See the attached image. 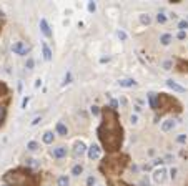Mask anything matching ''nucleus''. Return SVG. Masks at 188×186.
<instances>
[{
    "label": "nucleus",
    "instance_id": "f257e3e1",
    "mask_svg": "<svg viewBox=\"0 0 188 186\" xmlns=\"http://www.w3.org/2000/svg\"><path fill=\"white\" fill-rule=\"evenodd\" d=\"M102 121L98 128H97V136L100 140L103 150L107 155H113V153H120L121 146H123V140H125V131L120 123V115L117 110L112 106H105L102 108Z\"/></svg>",
    "mask_w": 188,
    "mask_h": 186
},
{
    "label": "nucleus",
    "instance_id": "f03ea898",
    "mask_svg": "<svg viewBox=\"0 0 188 186\" xmlns=\"http://www.w3.org/2000/svg\"><path fill=\"white\" fill-rule=\"evenodd\" d=\"M3 183L7 186H40V174L35 173L30 166H17L8 170L3 176Z\"/></svg>",
    "mask_w": 188,
    "mask_h": 186
},
{
    "label": "nucleus",
    "instance_id": "7ed1b4c3",
    "mask_svg": "<svg viewBox=\"0 0 188 186\" xmlns=\"http://www.w3.org/2000/svg\"><path fill=\"white\" fill-rule=\"evenodd\" d=\"M128 163H130V156L127 153H113L102 158L98 170L103 173L107 179H120V174L125 171Z\"/></svg>",
    "mask_w": 188,
    "mask_h": 186
},
{
    "label": "nucleus",
    "instance_id": "20e7f679",
    "mask_svg": "<svg viewBox=\"0 0 188 186\" xmlns=\"http://www.w3.org/2000/svg\"><path fill=\"white\" fill-rule=\"evenodd\" d=\"M153 110L156 113H160V115H165V113H180L181 111V103L175 98L173 95L156 93Z\"/></svg>",
    "mask_w": 188,
    "mask_h": 186
},
{
    "label": "nucleus",
    "instance_id": "39448f33",
    "mask_svg": "<svg viewBox=\"0 0 188 186\" xmlns=\"http://www.w3.org/2000/svg\"><path fill=\"white\" fill-rule=\"evenodd\" d=\"M12 52L15 55H20V57H27V53L30 52V45H27L25 42H14L12 43Z\"/></svg>",
    "mask_w": 188,
    "mask_h": 186
},
{
    "label": "nucleus",
    "instance_id": "423d86ee",
    "mask_svg": "<svg viewBox=\"0 0 188 186\" xmlns=\"http://www.w3.org/2000/svg\"><path fill=\"white\" fill-rule=\"evenodd\" d=\"M8 105H10V98L0 101V128L5 125V120L8 115Z\"/></svg>",
    "mask_w": 188,
    "mask_h": 186
},
{
    "label": "nucleus",
    "instance_id": "0eeeda50",
    "mask_svg": "<svg viewBox=\"0 0 188 186\" xmlns=\"http://www.w3.org/2000/svg\"><path fill=\"white\" fill-rule=\"evenodd\" d=\"M68 155V148L67 146H57V148H54L52 150V156H54L55 159H62V158H67Z\"/></svg>",
    "mask_w": 188,
    "mask_h": 186
},
{
    "label": "nucleus",
    "instance_id": "6e6552de",
    "mask_svg": "<svg viewBox=\"0 0 188 186\" xmlns=\"http://www.w3.org/2000/svg\"><path fill=\"white\" fill-rule=\"evenodd\" d=\"M40 30L47 38H52V37H54V32H52V28H50V25H48L47 18H40Z\"/></svg>",
    "mask_w": 188,
    "mask_h": 186
},
{
    "label": "nucleus",
    "instance_id": "1a4fd4ad",
    "mask_svg": "<svg viewBox=\"0 0 188 186\" xmlns=\"http://www.w3.org/2000/svg\"><path fill=\"white\" fill-rule=\"evenodd\" d=\"M7 98H10V88L7 86L5 81L0 80V101L2 100H7Z\"/></svg>",
    "mask_w": 188,
    "mask_h": 186
},
{
    "label": "nucleus",
    "instance_id": "9d476101",
    "mask_svg": "<svg viewBox=\"0 0 188 186\" xmlns=\"http://www.w3.org/2000/svg\"><path fill=\"white\" fill-rule=\"evenodd\" d=\"M167 86H168V88H172L173 92H178V93H185V92H187V88H185V86L178 85V83H176V81H173V80H167Z\"/></svg>",
    "mask_w": 188,
    "mask_h": 186
},
{
    "label": "nucleus",
    "instance_id": "9b49d317",
    "mask_svg": "<svg viewBox=\"0 0 188 186\" xmlns=\"http://www.w3.org/2000/svg\"><path fill=\"white\" fill-rule=\"evenodd\" d=\"M55 131H57V135H60V136H67V135H68V128H67L65 123L58 121V123L55 125Z\"/></svg>",
    "mask_w": 188,
    "mask_h": 186
},
{
    "label": "nucleus",
    "instance_id": "f8f14e48",
    "mask_svg": "<svg viewBox=\"0 0 188 186\" xmlns=\"http://www.w3.org/2000/svg\"><path fill=\"white\" fill-rule=\"evenodd\" d=\"M100 156V148L97 145H92L90 148H88V158L90 159H97Z\"/></svg>",
    "mask_w": 188,
    "mask_h": 186
},
{
    "label": "nucleus",
    "instance_id": "ddd939ff",
    "mask_svg": "<svg viewBox=\"0 0 188 186\" xmlns=\"http://www.w3.org/2000/svg\"><path fill=\"white\" fill-rule=\"evenodd\" d=\"M165 174H167V170H165V168H160V170H156V171L153 173V179L156 183H160V181L165 179Z\"/></svg>",
    "mask_w": 188,
    "mask_h": 186
},
{
    "label": "nucleus",
    "instance_id": "4468645a",
    "mask_svg": "<svg viewBox=\"0 0 188 186\" xmlns=\"http://www.w3.org/2000/svg\"><path fill=\"white\" fill-rule=\"evenodd\" d=\"M173 128H175V121H173V120H167V121L161 123V131H163V133L172 131Z\"/></svg>",
    "mask_w": 188,
    "mask_h": 186
},
{
    "label": "nucleus",
    "instance_id": "2eb2a0df",
    "mask_svg": "<svg viewBox=\"0 0 188 186\" xmlns=\"http://www.w3.org/2000/svg\"><path fill=\"white\" fill-rule=\"evenodd\" d=\"M42 53H43V58L47 60V62H50V60H52V50H50V46H48L45 42L42 43Z\"/></svg>",
    "mask_w": 188,
    "mask_h": 186
},
{
    "label": "nucleus",
    "instance_id": "dca6fc26",
    "mask_svg": "<svg viewBox=\"0 0 188 186\" xmlns=\"http://www.w3.org/2000/svg\"><path fill=\"white\" fill-rule=\"evenodd\" d=\"M85 151H87V145H85L83 141H80V143L75 145V156H82Z\"/></svg>",
    "mask_w": 188,
    "mask_h": 186
},
{
    "label": "nucleus",
    "instance_id": "f3484780",
    "mask_svg": "<svg viewBox=\"0 0 188 186\" xmlns=\"http://www.w3.org/2000/svg\"><path fill=\"white\" fill-rule=\"evenodd\" d=\"M118 85L120 86H125V88H132V86H137V81L133 78H123L118 81Z\"/></svg>",
    "mask_w": 188,
    "mask_h": 186
},
{
    "label": "nucleus",
    "instance_id": "a211bd4d",
    "mask_svg": "<svg viewBox=\"0 0 188 186\" xmlns=\"http://www.w3.org/2000/svg\"><path fill=\"white\" fill-rule=\"evenodd\" d=\"M175 68H176L178 72H181V73H187L188 72V62H185V60H178Z\"/></svg>",
    "mask_w": 188,
    "mask_h": 186
},
{
    "label": "nucleus",
    "instance_id": "6ab92c4d",
    "mask_svg": "<svg viewBox=\"0 0 188 186\" xmlns=\"http://www.w3.org/2000/svg\"><path fill=\"white\" fill-rule=\"evenodd\" d=\"M108 186H133V185H128L125 181H121V179H107Z\"/></svg>",
    "mask_w": 188,
    "mask_h": 186
},
{
    "label": "nucleus",
    "instance_id": "aec40b11",
    "mask_svg": "<svg viewBox=\"0 0 188 186\" xmlns=\"http://www.w3.org/2000/svg\"><path fill=\"white\" fill-rule=\"evenodd\" d=\"M172 40H173V37H172L170 33H163V35L160 37L161 45H170V43H172Z\"/></svg>",
    "mask_w": 188,
    "mask_h": 186
},
{
    "label": "nucleus",
    "instance_id": "412c9836",
    "mask_svg": "<svg viewBox=\"0 0 188 186\" xmlns=\"http://www.w3.org/2000/svg\"><path fill=\"white\" fill-rule=\"evenodd\" d=\"M43 143H45V145H52V143H54V133L52 131L43 133Z\"/></svg>",
    "mask_w": 188,
    "mask_h": 186
},
{
    "label": "nucleus",
    "instance_id": "4be33fe9",
    "mask_svg": "<svg viewBox=\"0 0 188 186\" xmlns=\"http://www.w3.org/2000/svg\"><path fill=\"white\" fill-rule=\"evenodd\" d=\"M57 183H58V186H68V185H70V178H68L67 174H62Z\"/></svg>",
    "mask_w": 188,
    "mask_h": 186
},
{
    "label": "nucleus",
    "instance_id": "5701e85b",
    "mask_svg": "<svg viewBox=\"0 0 188 186\" xmlns=\"http://www.w3.org/2000/svg\"><path fill=\"white\" fill-rule=\"evenodd\" d=\"M82 173H83V166L82 165H75L73 168H72V174H73V176H80Z\"/></svg>",
    "mask_w": 188,
    "mask_h": 186
},
{
    "label": "nucleus",
    "instance_id": "b1692460",
    "mask_svg": "<svg viewBox=\"0 0 188 186\" xmlns=\"http://www.w3.org/2000/svg\"><path fill=\"white\" fill-rule=\"evenodd\" d=\"M147 98H148V105H150V108L153 110V108H155V98H156V93H148Z\"/></svg>",
    "mask_w": 188,
    "mask_h": 186
},
{
    "label": "nucleus",
    "instance_id": "393cba45",
    "mask_svg": "<svg viewBox=\"0 0 188 186\" xmlns=\"http://www.w3.org/2000/svg\"><path fill=\"white\" fill-rule=\"evenodd\" d=\"M38 143H37V141H28L27 143V150H30V151H37V150H38Z\"/></svg>",
    "mask_w": 188,
    "mask_h": 186
},
{
    "label": "nucleus",
    "instance_id": "a878e982",
    "mask_svg": "<svg viewBox=\"0 0 188 186\" xmlns=\"http://www.w3.org/2000/svg\"><path fill=\"white\" fill-rule=\"evenodd\" d=\"M34 66H35V60L32 58V57H28L27 62H25V68H27V70H34Z\"/></svg>",
    "mask_w": 188,
    "mask_h": 186
},
{
    "label": "nucleus",
    "instance_id": "bb28decb",
    "mask_svg": "<svg viewBox=\"0 0 188 186\" xmlns=\"http://www.w3.org/2000/svg\"><path fill=\"white\" fill-rule=\"evenodd\" d=\"M178 28H180V32H187L188 22H187V20H181V22H178Z\"/></svg>",
    "mask_w": 188,
    "mask_h": 186
},
{
    "label": "nucleus",
    "instance_id": "cd10ccee",
    "mask_svg": "<svg viewBox=\"0 0 188 186\" xmlns=\"http://www.w3.org/2000/svg\"><path fill=\"white\" fill-rule=\"evenodd\" d=\"M140 22L143 25H148V23L152 22V18H150V15H145V13H143V15H140Z\"/></svg>",
    "mask_w": 188,
    "mask_h": 186
},
{
    "label": "nucleus",
    "instance_id": "c85d7f7f",
    "mask_svg": "<svg viewBox=\"0 0 188 186\" xmlns=\"http://www.w3.org/2000/svg\"><path fill=\"white\" fill-rule=\"evenodd\" d=\"M68 83H72V72H67L63 77V85H68Z\"/></svg>",
    "mask_w": 188,
    "mask_h": 186
},
{
    "label": "nucleus",
    "instance_id": "c756f323",
    "mask_svg": "<svg viewBox=\"0 0 188 186\" xmlns=\"http://www.w3.org/2000/svg\"><path fill=\"white\" fill-rule=\"evenodd\" d=\"M163 68H165V70H172V68H173V62H172V60H165V62H163Z\"/></svg>",
    "mask_w": 188,
    "mask_h": 186
},
{
    "label": "nucleus",
    "instance_id": "7c9ffc66",
    "mask_svg": "<svg viewBox=\"0 0 188 186\" xmlns=\"http://www.w3.org/2000/svg\"><path fill=\"white\" fill-rule=\"evenodd\" d=\"M117 35H118V38L121 40V42H127V38H128V35L125 32H123V30H118V33H117Z\"/></svg>",
    "mask_w": 188,
    "mask_h": 186
},
{
    "label": "nucleus",
    "instance_id": "2f4dec72",
    "mask_svg": "<svg viewBox=\"0 0 188 186\" xmlns=\"http://www.w3.org/2000/svg\"><path fill=\"white\" fill-rule=\"evenodd\" d=\"M156 22H158V23H165V22H167V17H165L163 13H158V15H156Z\"/></svg>",
    "mask_w": 188,
    "mask_h": 186
},
{
    "label": "nucleus",
    "instance_id": "473e14b6",
    "mask_svg": "<svg viewBox=\"0 0 188 186\" xmlns=\"http://www.w3.org/2000/svg\"><path fill=\"white\" fill-rule=\"evenodd\" d=\"M87 8H88V12L93 13L95 10H97V3H95V2H88V7H87Z\"/></svg>",
    "mask_w": 188,
    "mask_h": 186
},
{
    "label": "nucleus",
    "instance_id": "72a5a7b5",
    "mask_svg": "<svg viewBox=\"0 0 188 186\" xmlns=\"http://www.w3.org/2000/svg\"><path fill=\"white\" fill-rule=\"evenodd\" d=\"M90 111H92V115H100V113H102V110H100V108H98V106H92V108H90Z\"/></svg>",
    "mask_w": 188,
    "mask_h": 186
},
{
    "label": "nucleus",
    "instance_id": "f704fd0d",
    "mask_svg": "<svg viewBox=\"0 0 188 186\" xmlns=\"http://www.w3.org/2000/svg\"><path fill=\"white\" fill-rule=\"evenodd\" d=\"M150 185V179H148V176H143L140 181V186H148Z\"/></svg>",
    "mask_w": 188,
    "mask_h": 186
},
{
    "label": "nucleus",
    "instance_id": "c9c22d12",
    "mask_svg": "<svg viewBox=\"0 0 188 186\" xmlns=\"http://www.w3.org/2000/svg\"><path fill=\"white\" fill-rule=\"evenodd\" d=\"M176 141H178V143H187V135H180V136L176 138Z\"/></svg>",
    "mask_w": 188,
    "mask_h": 186
},
{
    "label": "nucleus",
    "instance_id": "e433bc0d",
    "mask_svg": "<svg viewBox=\"0 0 188 186\" xmlns=\"http://www.w3.org/2000/svg\"><path fill=\"white\" fill-rule=\"evenodd\" d=\"M176 38H178V40H185V38H187V32H178Z\"/></svg>",
    "mask_w": 188,
    "mask_h": 186
},
{
    "label": "nucleus",
    "instance_id": "4c0bfd02",
    "mask_svg": "<svg viewBox=\"0 0 188 186\" xmlns=\"http://www.w3.org/2000/svg\"><path fill=\"white\" fill-rule=\"evenodd\" d=\"M165 161H163V158H156V159H153V166H158V165H163Z\"/></svg>",
    "mask_w": 188,
    "mask_h": 186
},
{
    "label": "nucleus",
    "instance_id": "58836bf2",
    "mask_svg": "<svg viewBox=\"0 0 188 186\" xmlns=\"http://www.w3.org/2000/svg\"><path fill=\"white\" fill-rule=\"evenodd\" d=\"M130 121H132V125H137V123H138V116H137V115H132V116H130Z\"/></svg>",
    "mask_w": 188,
    "mask_h": 186
},
{
    "label": "nucleus",
    "instance_id": "ea45409f",
    "mask_svg": "<svg viewBox=\"0 0 188 186\" xmlns=\"http://www.w3.org/2000/svg\"><path fill=\"white\" fill-rule=\"evenodd\" d=\"M28 101H30V98H28V96H25V98L22 100V108H27V105H28Z\"/></svg>",
    "mask_w": 188,
    "mask_h": 186
},
{
    "label": "nucleus",
    "instance_id": "a19ab883",
    "mask_svg": "<svg viewBox=\"0 0 188 186\" xmlns=\"http://www.w3.org/2000/svg\"><path fill=\"white\" fill-rule=\"evenodd\" d=\"M95 185V178L93 176H90V178L87 179V186H93Z\"/></svg>",
    "mask_w": 188,
    "mask_h": 186
},
{
    "label": "nucleus",
    "instance_id": "79ce46f5",
    "mask_svg": "<svg viewBox=\"0 0 188 186\" xmlns=\"http://www.w3.org/2000/svg\"><path fill=\"white\" fill-rule=\"evenodd\" d=\"M163 161H165V163H172V161H173V156H172V155H167Z\"/></svg>",
    "mask_w": 188,
    "mask_h": 186
},
{
    "label": "nucleus",
    "instance_id": "37998d69",
    "mask_svg": "<svg viewBox=\"0 0 188 186\" xmlns=\"http://www.w3.org/2000/svg\"><path fill=\"white\" fill-rule=\"evenodd\" d=\"M170 176H172V178L176 176V168H172V170H170Z\"/></svg>",
    "mask_w": 188,
    "mask_h": 186
},
{
    "label": "nucleus",
    "instance_id": "c03bdc74",
    "mask_svg": "<svg viewBox=\"0 0 188 186\" xmlns=\"http://www.w3.org/2000/svg\"><path fill=\"white\" fill-rule=\"evenodd\" d=\"M40 121H42V118H38V116H37V118H35L34 121H32V125L35 126V125H38V123H40Z\"/></svg>",
    "mask_w": 188,
    "mask_h": 186
},
{
    "label": "nucleus",
    "instance_id": "a18cd8bd",
    "mask_svg": "<svg viewBox=\"0 0 188 186\" xmlns=\"http://www.w3.org/2000/svg\"><path fill=\"white\" fill-rule=\"evenodd\" d=\"M40 85H42V80L38 78V80H37V81H35V86H37V88H38V86H40Z\"/></svg>",
    "mask_w": 188,
    "mask_h": 186
},
{
    "label": "nucleus",
    "instance_id": "49530a36",
    "mask_svg": "<svg viewBox=\"0 0 188 186\" xmlns=\"http://www.w3.org/2000/svg\"><path fill=\"white\" fill-rule=\"evenodd\" d=\"M135 111H137V113H140V111H141V106L137 105V106H135Z\"/></svg>",
    "mask_w": 188,
    "mask_h": 186
},
{
    "label": "nucleus",
    "instance_id": "de8ad7c7",
    "mask_svg": "<svg viewBox=\"0 0 188 186\" xmlns=\"http://www.w3.org/2000/svg\"><path fill=\"white\" fill-rule=\"evenodd\" d=\"M2 186H7V185H2Z\"/></svg>",
    "mask_w": 188,
    "mask_h": 186
}]
</instances>
